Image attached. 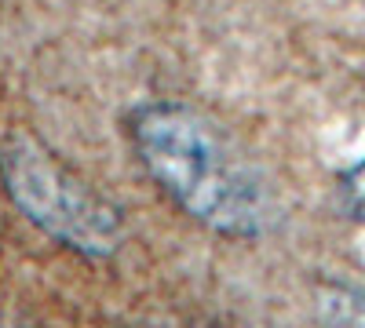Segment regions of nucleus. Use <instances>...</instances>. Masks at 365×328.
Returning a JSON list of instances; mask_svg holds the SVG:
<instances>
[{
	"mask_svg": "<svg viewBox=\"0 0 365 328\" xmlns=\"http://www.w3.org/2000/svg\"><path fill=\"white\" fill-rule=\"evenodd\" d=\"M128 135L146 175L197 223L230 237H256L270 226L274 208L259 175L197 110L179 102L139 106Z\"/></svg>",
	"mask_w": 365,
	"mask_h": 328,
	"instance_id": "nucleus-1",
	"label": "nucleus"
},
{
	"mask_svg": "<svg viewBox=\"0 0 365 328\" xmlns=\"http://www.w3.org/2000/svg\"><path fill=\"white\" fill-rule=\"evenodd\" d=\"M0 175L22 216L51 233L58 245L99 259L125 241V212L44 142L11 135L0 150Z\"/></svg>",
	"mask_w": 365,
	"mask_h": 328,
	"instance_id": "nucleus-2",
	"label": "nucleus"
},
{
	"mask_svg": "<svg viewBox=\"0 0 365 328\" xmlns=\"http://www.w3.org/2000/svg\"><path fill=\"white\" fill-rule=\"evenodd\" d=\"M325 314L332 328H365V300L351 292H332L325 300Z\"/></svg>",
	"mask_w": 365,
	"mask_h": 328,
	"instance_id": "nucleus-3",
	"label": "nucleus"
},
{
	"mask_svg": "<svg viewBox=\"0 0 365 328\" xmlns=\"http://www.w3.org/2000/svg\"><path fill=\"white\" fill-rule=\"evenodd\" d=\"M340 194H344L347 212L365 223V161H358V164L340 179Z\"/></svg>",
	"mask_w": 365,
	"mask_h": 328,
	"instance_id": "nucleus-4",
	"label": "nucleus"
}]
</instances>
